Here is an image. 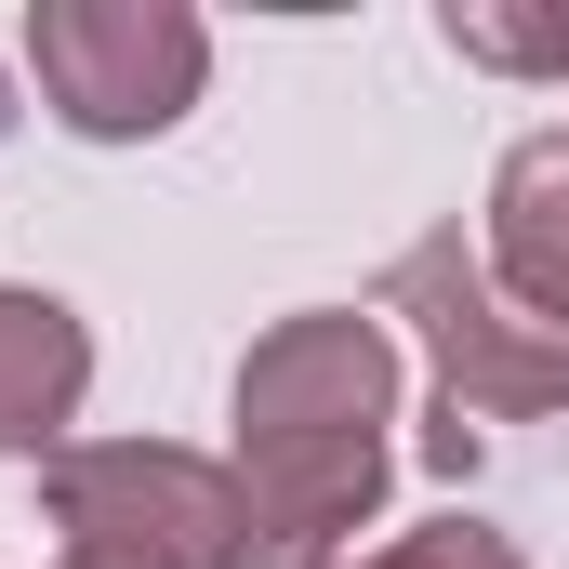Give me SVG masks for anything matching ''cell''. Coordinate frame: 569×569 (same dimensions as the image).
<instances>
[{"mask_svg": "<svg viewBox=\"0 0 569 569\" xmlns=\"http://www.w3.org/2000/svg\"><path fill=\"white\" fill-rule=\"evenodd\" d=\"M358 569H530L503 530H477V517H437V530H411V543H385V557H358Z\"/></svg>", "mask_w": 569, "mask_h": 569, "instance_id": "ba28073f", "label": "cell"}, {"mask_svg": "<svg viewBox=\"0 0 569 569\" xmlns=\"http://www.w3.org/2000/svg\"><path fill=\"white\" fill-rule=\"evenodd\" d=\"M398 345L358 305H305L239 358V503L252 569H345L358 517L385 503Z\"/></svg>", "mask_w": 569, "mask_h": 569, "instance_id": "6da1fadb", "label": "cell"}, {"mask_svg": "<svg viewBox=\"0 0 569 569\" xmlns=\"http://www.w3.org/2000/svg\"><path fill=\"white\" fill-rule=\"evenodd\" d=\"M490 279L569 331V133L503 146V172H490Z\"/></svg>", "mask_w": 569, "mask_h": 569, "instance_id": "8992f818", "label": "cell"}, {"mask_svg": "<svg viewBox=\"0 0 569 569\" xmlns=\"http://www.w3.org/2000/svg\"><path fill=\"white\" fill-rule=\"evenodd\" d=\"M40 503L67 530V557H120V569H252V503L239 463L172 450V437H93L40 463Z\"/></svg>", "mask_w": 569, "mask_h": 569, "instance_id": "3957f363", "label": "cell"}, {"mask_svg": "<svg viewBox=\"0 0 569 569\" xmlns=\"http://www.w3.org/2000/svg\"><path fill=\"white\" fill-rule=\"evenodd\" d=\"M385 318H411L437 358V437L425 463L463 477L477 463V425H530V411H569V331L530 318L517 291L463 252V226H425L398 266H385Z\"/></svg>", "mask_w": 569, "mask_h": 569, "instance_id": "7a4b0ae2", "label": "cell"}, {"mask_svg": "<svg viewBox=\"0 0 569 569\" xmlns=\"http://www.w3.org/2000/svg\"><path fill=\"white\" fill-rule=\"evenodd\" d=\"M27 80L67 133L133 146L172 133L212 80V27L186 0H27Z\"/></svg>", "mask_w": 569, "mask_h": 569, "instance_id": "277c9868", "label": "cell"}, {"mask_svg": "<svg viewBox=\"0 0 569 569\" xmlns=\"http://www.w3.org/2000/svg\"><path fill=\"white\" fill-rule=\"evenodd\" d=\"M53 569H120V557H53Z\"/></svg>", "mask_w": 569, "mask_h": 569, "instance_id": "9c48e42d", "label": "cell"}, {"mask_svg": "<svg viewBox=\"0 0 569 569\" xmlns=\"http://www.w3.org/2000/svg\"><path fill=\"white\" fill-rule=\"evenodd\" d=\"M450 53H477V67H517V80H569V0H543V13H463L450 0Z\"/></svg>", "mask_w": 569, "mask_h": 569, "instance_id": "52a82bcc", "label": "cell"}, {"mask_svg": "<svg viewBox=\"0 0 569 569\" xmlns=\"http://www.w3.org/2000/svg\"><path fill=\"white\" fill-rule=\"evenodd\" d=\"M93 398V331L67 291L0 279V463H53Z\"/></svg>", "mask_w": 569, "mask_h": 569, "instance_id": "5b68a950", "label": "cell"}]
</instances>
